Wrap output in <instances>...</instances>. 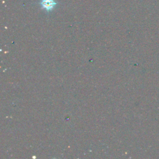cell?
I'll use <instances>...</instances> for the list:
<instances>
[{
    "label": "cell",
    "mask_w": 159,
    "mask_h": 159,
    "mask_svg": "<svg viewBox=\"0 0 159 159\" xmlns=\"http://www.w3.org/2000/svg\"><path fill=\"white\" fill-rule=\"evenodd\" d=\"M40 4H41L43 8L49 11L53 8L54 6L56 5V3H55L53 0H42Z\"/></svg>",
    "instance_id": "cell-1"
}]
</instances>
